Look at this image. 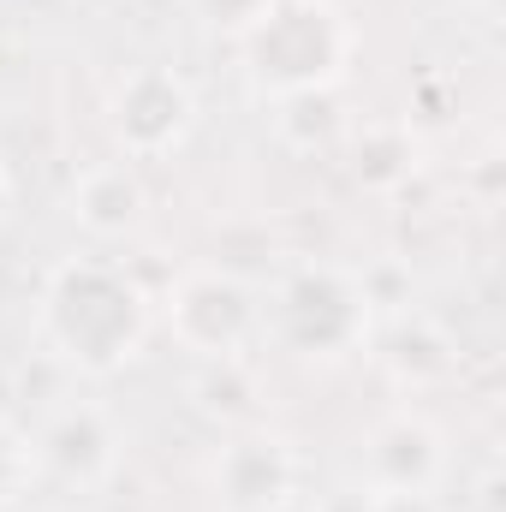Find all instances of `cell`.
Listing matches in <instances>:
<instances>
[{"label": "cell", "mask_w": 506, "mask_h": 512, "mask_svg": "<svg viewBox=\"0 0 506 512\" xmlns=\"http://www.w3.org/2000/svg\"><path fill=\"white\" fill-rule=\"evenodd\" d=\"M143 209H149V191L137 179V161H126V155L84 167L78 185H72V221L90 239H126L143 221Z\"/></svg>", "instance_id": "obj_9"}, {"label": "cell", "mask_w": 506, "mask_h": 512, "mask_svg": "<svg viewBox=\"0 0 506 512\" xmlns=\"http://www.w3.org/2000/svg\"><path fill=\"white\" fill-rule=\"evenodd\" d=\"M197 126V96L173 66H137L120 78L114 102H108V131L120 143L126 161H155L173 155Z\"/></svg>", "instance_id": "obj_5"}, {"label": "cell", "mask_w": 506, "mask_h": 512, "mask_svg": "<svg viewBox=\"0 0 506 512\" xmlns=\"http://www.w3.org/2000/svg\"><path fill=\"white\" fill-rule=\"evenodd\" d=\"M36 483H42L36 477V441L12 417H0V512H12Z\"/></svg>", "instance_id": "obj_10"}, {"label": "cell", "mask_w": 506, "mask_h": 512, "mask_svg": "<svg viewBox=\"0 0 506 512\" xmlns=\"http://www.w3.org/2000/svg\"><path fill=\"white\" fill-rule=\"evenodd\" d=\"M447 471V447H441V429L417 411H393L370 423V435L358 441V483L376 495V501H417L441 483Z\"/></svg>", "instance_id": "obj_6"}, {"label": "cell", "mask_w": 506, "mask_h": 512, "mask_svg": "<svg viewBox=\"0 0 506 512\" xmlns=\"http://www.w3.org/2000/svg\"><path fill=\"white\" fill-rule=\"evenodd\" d=\"M6 209H12V173H6V161H0V221H6Z\"/></svg>", "instance_id": "obj_12"}, {"label": "cell", "mask_w": 506, "mask_h": 512, "mask_svg": "<svg viewBox=\"0 0 506 512\" xmlns=\"http://www.w3.org/2000/svg\"><path fill=\"white\" fill-rule=\"evenodd\" d=\"M298 489V453L280 435H239L215 459V501L227 512H280Z\"/></svg>", "instance_id": "obj_8"}, {"label": "cell", "mask_w": 506, "mask_h": 512, "mask_svg": "<svg viewBox=\"0 0 506 512\" xmlns=\"http://www.w3.org/2000/svg\"><path fill=\"white\" fill-rule=\"evenodd\" d=\"M167 328L197 358H239L262 334V298L227 268H185L167 292Z\"/></svg>", "instance_id": "obj_4"}, {"label": "cell", "mask_w": 506, "mask_h": 512, "mask_svg": "<svg viewBox=\"0 0 506 512\" xmlns=\"http://www.w3.org/2000/svg\"><path fill=\"white\" fill-rule=\"evenodd\" d=\"M262 334L304 364H340L370 334V292L352 268L304 262L280 274V286L262 304Z\"/></svg>", "instance_id": "obj_3"}, {"label": "cell", "mask_w": 506, "mask_h": 512, "mask_svg": "<svg viewBox=\"0 0 506 512\" xmlns=\"http://www.w3.org/2000/svg\"><path fill=\"white\" fill-rule=\"evenodd\" d=\"M36 328L48 352L78 376H120L155 328V304L108 256H66L36 292Z\"/></svg>", "instance_id": "obj_1"}, {"label": "cell", "mask_w": 506, "mask_h": 512, "mask_svg": "<svg viewBox=\"0 0 506 512\" xmlns=\"http://www.w3.org/2000/svg\"><path fill=\"white\" fill-rule=\"evenodd\" d=\"M197 6H203V18H209L215 30L227 24V30L239 36V30L251 24V18H256V12H262V6H268V0H197Z\"/></svg>", "instance_id": "obj_11"}, {"label": "cell", "mask_w": 506, "mask_h": 512, "mask_svg": "<svg viewBox=\"0 0 506 512\" xmlns=\"http://www.w3.org/2000/svg\"><path fill=\"white\" fill-rule=\"evenodd\" d=\"M233 42L251 90L274 102L334 90L352 60V24L334 0H268Z\"/></svg>", "instance_id": "obj_2"}, {"label": "cell", "mask_w": 506, "mask_h": 512, "mask_svg": "<svg viewBox=\"0 0 506 512\" xmlns=\"http://www.w3.org/2000/svg\"><path fill=\"white\" fill-rule=\"evenodd\" d=\"M30 441H36V477L60 489H102L120 471V429L102 405H60Z\"/></svg>", "instance_id": "obj_7"}]
</instances>
